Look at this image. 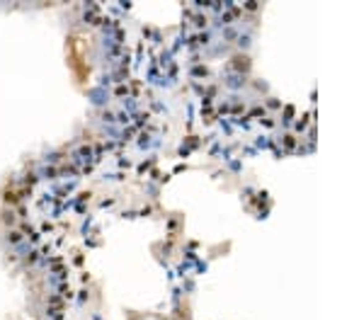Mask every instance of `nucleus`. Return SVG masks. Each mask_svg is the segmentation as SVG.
Masks as SVG:
<instances>
[{
  "mask_svg": "<svg viewBox=\"0 0 342 320\" xmlns=\"http://www.w3.org/2000/svg\"><path fill=\"white\" fill-rule=\"evenodd\" d=\"M284 145H286V148H294V145H296V141H294L291 136H286V138H284Z\"/></svg>",
  "mask_w": 342,
  "mask_h": 320,
  "instance_id": "obj_1",
  "label": "nucleus"
}]
</instances>
